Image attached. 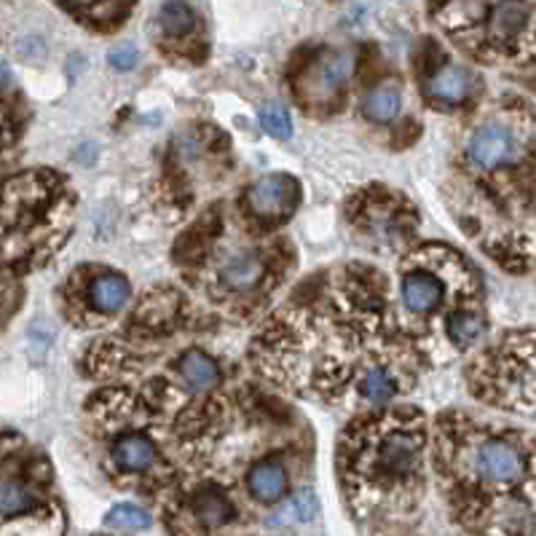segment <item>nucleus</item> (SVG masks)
<instances>
[{"mask_svg": "<svg viewBox=\"0 0 536 536\" xmlns=\"http://www.w3.org/2000/svg\"><path fill=\"white\" fill-rule=\"evenodd\" d=\"M424 435L418 426H394L371 437V451H365V464L371 478L378 480H403L418 469Z\"/></svg>", "mask_w": 536, "mask_h": 536, "instance_id": "1", "label": "nucleus"}, {"mask_svg": "<svg viewBox=\"0 0 536 536\" xmlns=\"http://www.w3.org/2000/svg\"><path fill=\"white\" fill-rule=\"evenodd\" d=\"M298 202V183L288 174H268L252 183L247 191V205L260 220L288 217Z\"/></svg>", "mask_w": 536, "mask_h": 536, "instance_id": "2", "label": "nucleus"}, {"mask_svg": "<svg viewBox=\"0 0 536 536\" xmlns=\"http://www.w3.org/2000/svg\"><path fill=\"white\" fill-rule=\"evenodd\" d=\"M475 469L483 480L489 483H499V486H507V483H518L526 472L523 467V458L520 451L515 446H510L507 440H483L478 446V454H475Z\"/></svg>", "mask_w": 536, "mask_h": 536, "instance_id": "3", "label": "nucleus"}, {"mask_svg": "<svg viewBox=\"0 0 536 536\" xmlns=\"http://www.w3.org/2000/svg\"><path fill=\"white\" fill-rule=\"evenodd\" d=\"M518 153V142L512 131L501 124L480 126L469 142V159L483 169L510 164Z\"/></svg>", "mask_w": 536, "mask_h": 536, "instance_id": "4", "label": "nucleus"}, {"mask_svg": "<svg viewBox=\"0 0 536 536\" xmlns=\"http://www.w3.org/2000/svg\"><path fill=\"white\" fill-rule=\"evenodd\" d=\"M352 70H354V57L349 51H325L306 73L309 91H314V97L325 102L346 86V81L352 79Z\"/></svg>", "mask_w": 536, "mask_h": 536, "instance_id": "5", "label": "nucleus"}, {"mask_svg": "<svg viewBox=\"0 0 536 536\" xmlns=\"http://www.w3.org/2000/svg\"><path fill=\"white\" fill-rule=\"evenodd\" d=\"M400 292H403V300L408 306V311L415 314V317H426L432 311L440 309L443 303V295H446V288L443 282L429 274V271H411L403 277V285H400Z\"/></svg>", "mask_w": 536, "mask_h": 536, "instance_id": "6", "label": "nucleus"}, {"mask_svg": "<svg viewBox=\"0 0 536 536\" xmlns=\"http://www.w3.org/2000/svg\"><path fill=\"white\" fill-rule=\"evenodd\" d=\"M475 76L464 65H448L426 81V97L437 105H458L472 94Z\"/></svg>", "mask_w": 536, "mask_h": 536, "instance_id": "7", "label": "nucleus"}, {"mask_svg": "<svg viewBox=\"0 0 536 536\" xmlns=\"http://www.w3.org/2000/svg\"><path fill=\"white\" fill-rule=\"evenodd\" d=\"M263 277V260L252 252H239L231 255L223 266H220V282L228 289L245 292L255 288Z\"/></svg>", "mask_w": 536, "mask_h": 536, "instance_id": "8", "label": "nucleus"}, {"mask_svg": "<svg viewBox=\"0 0 536 536\" xmlns=\"http://www.w3.org/2000/svg\"><path fill=\"white\" fill-rule=\"evenodd\" d=\"M113 464L121 472H145L153 464V443L145 435H126L113 446Z\"/></svg>", "mask_w": 536, "mask_h": 536, "instance_id": "9", "label": "nucleus"}, {"mask_svg": "<svg viewBox=\"0 0 536 536\" xmlns=\"http://www.w3.org/2000/svg\"><path fill=\"white\" fill-rule=\"evenodd\" d=\"M89 298L100 314H116L129 300V285L119 274H102L89 285Z\"/></svg>", "mask_w": 536, "mask_h": 536, "instance_id": "10", "label": "nucleus"}, {"mask_svg": "<svg viewBox=\"0 0 536 536\" xmlns=\"http://www.w3.org/2000/svg\"><path fill=\"white\" fill-rule=\"evenodd\" d=\"M247 486L260 501H277L288 491V472L274 461L255 464L252 472H249Z\"/></svg>", "mask_w": 536, "mask_h": 536, "instance_id": "11", "label": "nucleus"}, {"mask_svg": "<svg viewBox=\"0 0 536 536\" xmlns=\"http://www.w3.org/2000/svg\"><path fill=\"white\" fill-rule=\"evenodd\" d=\"M400 110V89L394 83H381L371 89L363 100V113L371 119V121H378V124H386L397 116Z\"/></svg>", "mask_w": 536, "mask_h": 536, "instance_id": "12", "label": "nucleus"}, {"mask_svg": "<svg viewBox=\"0 0 536 536\" xmlns=\"http://www.w3.org/2000/svg\"><path fill=\"white\" fill-rule=\"evenodd\" d=\"M483 332H486V322L472 309L469 311L467 309L464 311H456V314H451V320H448V338H451V343H454L456 349L472 346L475 341L483 338Z\"/></svg>", "mask_w": 536, "mask_h": 536, "instance_id": "13", "label": "nucleus"}, {"mask_svg": "<svg viewBox=\"0 0 536 536\" xmlns=\"http://www.w3.org/2000/svg\"><path fill=\"white\" fill-rule=\"evenodd\" d=\"M180 373H183V378H185L191 386H196V389L215 386V381H217V375H220L215 360L206 357L205 352H199V349L188 352V354L180 360Z\"/></svg>", "mask_w": 536, "mask_h": 536, "instance_id": "14", "label": "nucleus"}, {"mask_svg": "<svg viewBox=\"0 0 536 536\" xmlns=\"http://www.w3.org/2000/svg\"><path fill=\"white\" fill-rule=\"evenodd\" d=\"M320 512V501L314 491H298L288 501V507L282 510V515L277 512V518H271V526H288V523H309L314 520Z\"/></svg>", "mask_w": 536, "mask_h": 536, "instance_id": "15", "label": "nucleus"}, {"mask_svg": "<svg viewBox=\"0 0 536 536\" xmlns=\"http://www.w3.org/2000/svg\"><path fill=\"white\" fill-rule=\"evenodd\" d=\"M33 507H36V496L27 486H22L19 480H0V515L3 518L22 515Z\"/></svg>", "mask_w": 536, "mask_h": 536, "instance_id": "16", "label": "nucleus"}, {"mask_svg": "<svg viewBox=\"0 0 536 536\" xmlns=\"http://www.w3.org/2000/svg\"><path fill=\"white\" fill-rule=\"evenodd\" d=\"M363 394L371 403H386L397 394V381L386 368H368L363 375Z\"/></svg>", "mask_w": 536, "mask_h": 536, "instance_id": "17", "label": "nucleus"}, {"mask_svg": "<svg viewBox=\"0 0 536 536\" xmlns=\"http://www.w3.org/2000/svg\"><path fill=\"white\" fill-rule=\"evenodd\" d=\"M194 510H196V515L205 520L206 526H220V523H226V520L234 515L231 501H228L223 494H217V491L199 494L196 504H194Z\"/></svg>", "mask_w": 536, "mask_h": 536, "instance_id": "18", "label": "nucleus"}, {"mask_svg": "<svg viewBox=\"0 0 536 536\" xmlns=\"http://www.w3.org/2000/svg\"><path fill=\"white\" fill-rule=\"evenodd\" d=\"M108 526L113 529H129V531H140L151 526V515L134 504H119L108 512Z\"/></svg>", "mask_w": 536, "mask_h": 536, "instance_id": "19", "label": "nucleus"}, {"mask_svg": "<svg viewBox=\"0 0 536 536\" xmlns=\"http://www.w3.org/2000/svg\"><path fill=\"white\" fill-rule=\"evenodd\" d=\"M159 22H162V27L169 36H180V33H185L194 25V8L185 5V3H166L164 8H162Z\"/></svg>", "mask_w": 536, "mask_h": 536, "instance_id": "20", "label": "nucleus"}, {"mask_svg": "<svg viewBox=\"0 0 536 536\" xmlns=\"http://www.w3.org/2000/svg\"><path fill=\"white\" fill-rule=\"evenodd\" d=\"M260 121H263V129H266L271 137H277V140H288L289 134H292L289 113L282 108V105H277V102L263 105V110H260Z\"/></svg>", "mask_w": 536, "mask_h": 536, "instance_id": "21", "label": "nucleus"}, {"mask_svg": "<svg viewBox=\"0 0 536 536\" xmlns=\"http://www.w3.org/2000/svg\"><path fill=\"white\" fill-rule=\"evenodd\" d=\"M108 62H110V68L113 70H131L137 62H140V51H137V46L134 43H121V46H116L110 54H108Z\"/></svg>", "mask_w": 536, "mask_h": 536, "instance_id": "22", "label": "nucleus"}, {"mask_svg": "<svg viewBox=\"0 0 536 536\" xmlns=\"http://www.w3.org/2000/svg\"><path fill=\"white\" fill-rule=\"evenodd\" d=\"M8 81H11V73H8V68H5V65H0V86H5Z\"/></svg>", "mask_w": 536, "mask_h": 536, "instance_id": "23", "label": "nucleus"}]
</instances>
